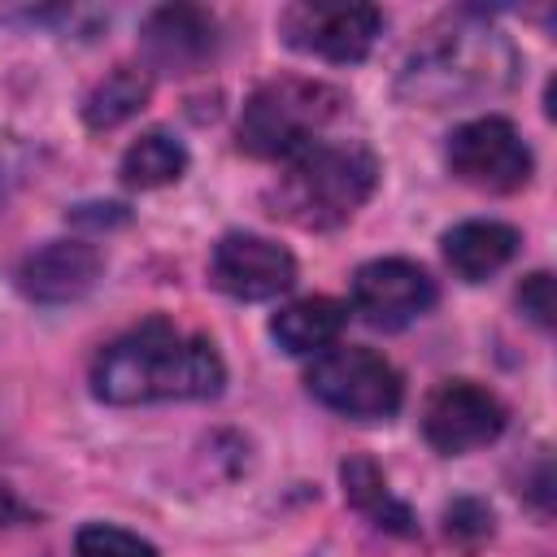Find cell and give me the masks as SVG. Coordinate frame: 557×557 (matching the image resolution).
Returning <instances> with one entry per match:
<instances>
[{"mask_svg": "<svg viewBox=\"0 0 557 557\" xmlns=\"http://www.w3.org/2000/svg\"><path fill=\"white\" fill-rule=\"evenodd\" d=\"M226 383V366L205 335H187L165 318L104 344L91 361V392L109 405L209 400Z\"/></svg>", "mask_w": 557, "mask_h": 557, "instance_id": "obj_1", "label": "cell"}, {"mask_svg": "<svg viewBox=\"0 0 557 557\" xmlns=\"http://www.w3.org/2000/svg\"><path fill=\"white\" fill-rule=\"evenodd\" d=\"M518 70L513 44L474 17H453L444 30H431L400 70V96L413 104H453L474 96H496Z\"/></svg>", "mask_w": 557, "mask_h": 557, "instance_id": "obj_2", "label": "cell"}, {"mask_svg": "<svg viewBox=\"0 0 557 557\" xmlns=\"http://www.w3.org/2000/svg\"><path fill=\"white\" fill-rule=\"evenodd\" d=\"M379 187V157L357 139H318L287 161L270 191V213L305 231H331L348 222Z\"/></svg>", "mask_w": 557, "mask_h": 557, "instance_id": "obj_3", "label": "cell"}, {"mask_svg": "<svg viewBox=\"0 0 557 557\" xmlns=\"http://www.w3.org/2000/svg\"><path fill=\"white\" fill-rule=\"evenodd\" d=\"M344 104L348 96L326 78H265L239 109V148L257 161H292L322 139Z\"/></svg>", "mask_w": 557, "mask_h": 557, "instance_id": "obj_4", "label": "cell"}, {"mask_svg": "<svg viewBox=\"0 0 557 557\" xmlns=\"http://www.w3.org/2000/svg\"><path fill=\"white\" fill-rule=\"evenodd\" d=\"M305 387L318 405L357 422H387L405 400V383L396 366L361 344H339L318 352L313 366L305 370Z\"/></svg>", "mask_w": 557, "mask_h": 557, "instance_id": "obj_5", "label": "cell"}, {"mask_svg": "<svg viewBox=\"0 0 557 557\" xmlns=\"http://www.w3.org/2000/svg\"><path fill=\"white\" fill-rule=\"evenodd\" d=\"M278 35L287 48L335 61V65H352L361 61L374 39L383 35V13L374 4H357V0H296L278 13Z\"/></svg>", "mask_w": 557, "mask_h": 557, "instance_id": "obj_6", "label": "cell"}, {"mask_svg": "<svg viewBox=\"0 0 557 557\" xmlns=\"http://www.w3.org/2000/svg\"><path fill=\"white\" fill-rule=\"evenodd\" d=\"M448 170L466 183V187H479V191H518L527 187L535 161H531V148L527 139L518 135V126L509 117H470L461 122L453 135H448Z\"/></svg>", "mask_w": 557, "mask_h": 557, "instance_id": "obj_7", "label": "cell"}, {"mask_svg": "<svg viewBox=\"0 0 557 557\" xmlns=\"http://www.w3.org/2000/svg\"><path fill=\"white\" fill-rule=\"evenodd\" d=\"M500 431H505V405L483 383L444 379L422 400V440L444 457L483 448Z\"/></svg>", "mask_w": 557, "mask_h": 557, "instance_id": "obj_8", "label": "cell"}, {"mask_svg": "<svg viewBox=\"0 0 557 557\" xmlns=\"http://www.w3.org/2000/svg\"><path fill=\"white\" fill-rule=\"evenodd\" d=\"M435 305V278L405 257H379L352 274V313L379 331H400Z\"/></svg>", "mask_w": 557, "mask_h": 557, "instance_id": "obj_9", "label": "cell"}, {"mask_svg": "<svg viewBox=\"0 0 557 557\" xmlns=\"http://www.w3.org/2000/svg\"><path fill=\"white\" fill-rule=\"evenodd\" d=\"M209 278L235 300H274L296 283V257L252 231H231L213 244Z\"/></svg>", "mask_w": 557, "mask_h": 557, "instance_id": "obj_10", "label": "cell"}, {"mask_svg": "<svg viewBox=\"0 0 557 557\" xmlns=\"http://www.w3.org/2000/svg\"><path fill=\"white\" fill-rule=\"evenodd\" d=\"M144 57L165 74H191L200 70L218 48V22L209 9L196 4H161L139 26Z\"/></svg>", "mask_w": 557, "mask_h": 557, "instance_id": "obj_11", "label": "cell"}, {"mask_svg": "<svg viewBox=\"0 0 557 557\" xmlns=\"http://www.w3.org/2000/svg\"><path fill=\"white\" fill-rule=\"evenodd\" d=\"M100 252L87 239H52L44 248H35L22 270H17V287L26 300L35 305H65L78 300L96 287L100 278Z\"/></svg>", "mask_w": 557, "mask_h": 557, "instance_id": "obj_12", "label": "cell"}, {"mask_svg": "<svg viewBox=\"0 0 557 557\" xmlns=\"http://www.w3.org/2000/svg\"><path fill=\"white\" fill-rule=\"evenodd\" d=\"M513 252H518V231L496 218H466L444 231V261L466 283H483L487 274L505 270Z\"/></svg>", "mask_w": 557, "mask_h": 557, "instance_id": "obj_13", "label": "cell"}, {"mask_svg": "<svg viewBox=\"0 0 557 557\" xmlns=\"http://www.w3.org/2000/svg\"><path fill=\"white\" fill-rule=\"evenodd\" d=\"M348 326V305L335 300V296H305V300H292L283 305L274 318H270V335L283 352L292 357H318L326 348H335V339L344 335Z\"/></svg>", "mask_w": 557, "mask_h": 557, "instance_id": "obj_14", "label": "cell"}, {"mask_svg": "<svg viewBox=\"0 0 557 557\" xmlns=\"http://www.w3.org/2000/svg\"><path fill=\"white\" fill-rule=\"evenodd\" d=\"M148 96H152L148 70H139V65H113V70L87 91V100H83V122H87L91 131H113V126L131 122V117L148 104Z\"/></svg>", "mask_w": 557, "mask_h": 557, "instance_id": "obj_15", "label": "cell"}, {"mask_svg": "<svg viewBox=\"0 0 557 557\" xmlns=\"http://www.w3.org/2000/svg\"><path fill=\"white\" fill-rule=\"evenodd\" d=\"M339 483H344V500L352 509H361L374 527H387L396 535H413V513L392 496L383 470L370 457H348L339 466Z\"/></svg>", "mask_w": 557, "mask_h": 557, "instance_id": "obj_16", "label": "cell"}, {"mask_svg": "<svg viewBox=\"0 0 557 557\" xmlns=\"http://www.w3.org/2000/svg\"><path fill=\"white\" fill-rule=\"evenodd\" d=\"M187 170V148L170 131H144L126 152H122V183L139 191H157L178 183Z\"/></svg>", "mask_w": 557, "mask_h": 557, "instance_id": "obj_17", "label": "cell"}, {"mask_svg": "<svg viewBox=\"0 0 557 557\" xmlns=\"http://www.w3.org/2000/svg\"><path fill=\"white\" fill-rule=\"evenodd\" d=\"M74 557H157V548L113 522H87L74 535Z\"/></svg>", "mask_w": 557, "mask_h": 557, "instance_id": "obj_18", "label": "cell"}, {"mask_svg": "<svg viewBox=\"0 0 557 557\" xmlns=\"http://www.w3.org/2000/svg\"><path fill=\"white\" fill-rule=\"evenodd\" d=\"M444 531H448V540L457 548L474 553L483 540H492V509L483 500H474V496H461V500H453L444 509Z\"/></svg>", "mask_w": 557, "mask_h": 557, "instance_id": "obj_19", "label": "cell"}, {"mask_svg": "<svg viewBox=\"0 0 557 557\" xmlns=\"http://www.w3.org/2000/svg\"><path fill=\"white\" fill-rule=\"evenodd\" d=\"M518 309H522L540 331H548V326H553V274H544V270L527 274L522 287H518Z\"/></svg>", "mask_w": 557, "mask_h": 557, "instance_id": "obj_20", "label": "cell"}, {"mask_svg": "<svg viewBox=\"0 0 557 557\" xmlns=\"http://www.w3.org/2000/svg\"><path fill=\"white\" fill-rule=\"evenodd\" d=\"M17 518H22V500L13 496V487L0 483V527H9V522H17Z\"/></svg>", "mask_w": 557, "mask_h": 557, "instance_id": "obj_21", "label": "cell"}]
</instances>
